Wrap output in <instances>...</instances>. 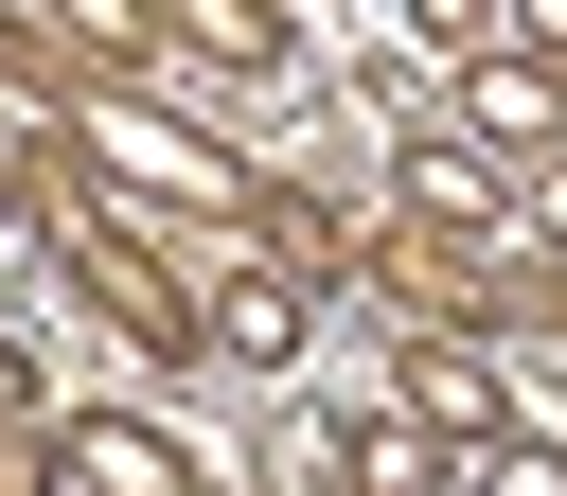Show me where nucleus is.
<instances>
[{
  "label": "nucleus",
  "mask_w": 567,
  "mask_h": 496,
  "mask_svg": "<svg viewBox=\"0 0 567 496\" xmlns=\"http://www.w3.org/2000/svg\"><path fill=\"white\" fill-rule=\"evenodd\" d=\"M408 18H425L443 53H478V35H496V0H408Z\"/></svg>",
  "instance_id": "423d86ee"
},
{
  "label": "nucleus",
  "mask_w": 567,
  "mask_h": 496,
  "mask_svg": "<svg viewBox=\"0 0 567 496\" xmlns=\"http://www.w3.org/2000/svg\"><path fill=\"white\" fill-rule=\"evenodd\" d=\"M35 478H124V496H142V478H195V461H177L142 407H71V425L35 443Z\"/></svg>",
  "instance_id": "f257e3e1"
},
{
  "label": "nucleus",
  "mask_w": 567,
  "mask_h": 496,
  "mask_svg": "<svg viewBox=\"0 0 567 496\" xmlns=\"http://www.w3.org/2000/svg\"><path fill=\"white\" fill-rule=\"evenodd\" d=\"M213 354H301V283L284 266H230L213 283Z\"/></svg>",
  "instance_id": "7ed1b4c3"
},
{
  "label": "nucleus",
  "mask_w": 567,
  "mask_h": 496,
  "mask_svg": "<svg viewBox=\"0 0 567 496\" xmlns=\"http://www.w3.org/2000/svg\"><path fill=\"white\" fill-rule=\"evenodd\" d=\"M18 407H35V354H18V337H0V425H18Z\"/></svg>",
  "instance_id": "0eeeda50"
},
{
  "label": "nucleus",
  "mask_w": 567,
  "mask_h": 496,
  "mask_svg": "<svg viewBox=\"0 0 567 496\" xmlns=\"http://www.w3.org/2000/svg\"><path fill=\"white\" fill-rule=\"evenodd\" d=\"M461 106H478V142H567V53H514V71H478Z\"/></svg>",
  "instance_id": "f03ea898"
},
{
  "label": "nucleus",
  "mask_w": 567,
  "mask_h": 496,
  "mask_svg": "<svg viewBox=\"0 0 567 496\" xmlns=\"http://www.w3.org/2000/svg\"><path fill=\"white\" fill-rule=\"evenodd\" d=\"M177 18H195V35H213V53H266V35H284V18H266V0H177Z\"/></svg>",
  "instance_id": "39448f33"
},
{
  "label": "nucleus",
  "mask_w": 567,
  "mask_h": 496,
  "mask_svg": "<svg viewBox=\"0 0 567 496\" xmlns=\"http://www.w3.org/2000/svg\"><path fill=\"white\" fill-rule=\"evenodd\" d=\"M408 407H425V425H461V443H478V425H514L478 354H408Z\"/></svg>",
  "instance_id": "20e7f679"
},
{
  "label": "nucleus",
  "mask_w": 567,
  "mask_h": 496,
  "mask_svg": "<svg viewBox=\"0 0 567 496\" xmlns=\"http://www.w3.org/2000/svg\"><path fill=\"white\" fill-rule=\"evenodd\" d=\"M514 35H532V53H567V0H514Z\"/></svg>",
  "instance_id": "6e6552de"
}]
</instances>
